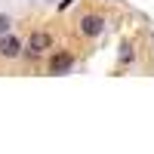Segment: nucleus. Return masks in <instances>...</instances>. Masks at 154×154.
<instances>
[{"label": "nucleus", "instance_id": "3", "mask_svg": "<svg viewBox=\"0 0 154 154\" xmlns=\"http://www.w3.org/2000/svg\"><path fill=\"white\" fill-rule=\"evenodd\" d=\"M19 53H22L19 37H9V34H3V40H0V56H3V59H16Z\"/></svg>", "mask_w": 154, "mask_h": 154}, {"label": "nucleus", "instance_id": "5", "mask_svg": "<svg viewBox=\"0 0 154 154\" xmlns=\"http://www.w3.org/2000/svg\"><path fill=\"white\" fill-rule=\"evenodd\" d=\"M9 25H12V19H9V16H0V37L9 31Z\"/></svg>", "mask_w": 154, "mask_h": 154}, {"label": "nucleus", "instance_id": "2", "mask_svg": "<svg viewBox=\"0 0 154 154\" xmlns=\"http://www.w3.org/2000/svg\"><path fill=\"white\" fill-rule=\"evenodd\" d=\"M71 65H74L71 53H59V56L49 59V74H68V71H71Z\"/></svg>", "mask_w": 154, "mask_h": 154}, {"label": "nucleus", "instance_id": "4", "mask_svg": "<svg viewBox=\"0 0 154 154\" xmlns=\"http://www.w3.org/2000/svg\"><path fill=\"white\" fill-rule=\"evenodd\" d=\"M102 28H105V22H102L99 16H83V22H80V31H83L86 37H96V34H102Z\"/></svg>", "mask_w": 154, "mask_h": 154}, {"label": "nucleus", "instance_id": "1", "mask_svg": "<svg viewBox=\"0 0 154 154\" xmlns=\"http://www.w3.org/2000/svg\"><path fill=\"white\" fill-rule=\"evenodd\" d=\"M46 49H49V34H43V31L31 34V40H28V56H43Z\"/></svg>", "mask_w": 154, "mask_h": 154}]
</instances>
